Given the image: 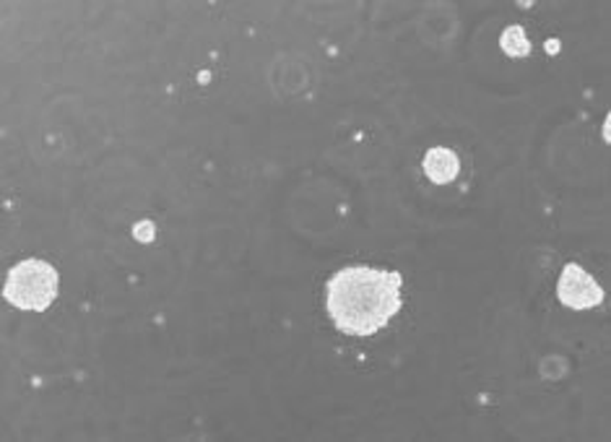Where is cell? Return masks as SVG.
<instances>
[{
    "mask_svg": "<svg viewBox=\"0 0 611 442\" xmlns=\"http://www.w3.org/2000/svg\"><path fill=\"white\" fill-rule=\"evenodd\" d=\"M326 307L344 334H378L401 309V276L370 265L338 271L328 282Z\"/></svg>",
    "mask_w": 611,
    "mask_h": 442,
    "instance_id": "6da1fadb",
    "label": "cell"
},
{
    "mask_svg": "<svg viewBox=\"0 0 611 442\" xmlns=\"http://www.w3.org/2000/svg\"><path fill=\"white\" fill-rule=\"evenodd\" d=\"M57 271L45 261H24L9 274L6 299L19 309H45L57 297Z\"/></svg>",
    "mask_w": 611,
    "mask_h": 442,
    "instance_id": "7a4b0ae2",
    "label": "cell"
},
{
    "mask_svg": "<svg viewBox=\"0 0 611 442\" xmlns=\"http://www.w3.org/2000/svg\"><path fill=\"white\" fill-rule=\"evenodd\" d=\"M557 297L562 305L572 309H588V307L601 305L603 290L596 284V278H591L583 269H580V265L567 263L562 276H559Z\"/></svg>",
    "mask_w": 611,
    "mask_h": 442,
    "instance_id": "3957f363",
    "label": "cell"
},
{
    "mask_svg": "<svg viewBox=\"0 0 611 442\" xmlns=\"http://www.w3.org/2000/svg\"><path fill=\"white\" fill-rule=\"evenodd\" d=\"M461 161L451 149H432L424 157V172L430 177L432 182H438V186H445V182H451L459 177Z\"/></svg>",
    "mask_w": 611,
    "mask_h": 442,
    "instance_id": "277c9868",
    "label": "cell"
},
{
    "mask_svg": "<svg viewBox=\"0 0 611 442\" xmlns=\"http://www.w3.org/2000/svg\"><path fill=\"white\" fill-rule=\"evenodd\" d=\"M503 50L505 53H510V55H528V40H526V34H523V29L518 27H513V29H507V32L503 34Z\"/></svg>",
    "mask_w": 611,
    "mask_h": 442,
    "instance_id": "5b68a950",
    "label": "cell"
}]
</instances>
